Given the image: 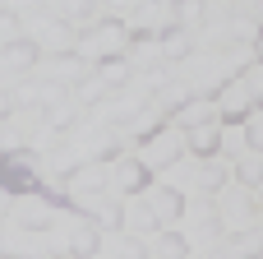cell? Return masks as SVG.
Segmentation results:
<instances>
[{"label": "cell", "mask_w": 263, "mask_h": 259, "mask_svg": "<svg viewBox=\"0 0 263 259\" xmlns=\"http://www.w3.org/2000/svg\"><path fill=\"white\" fill-rule=\"evenodd\" d=\"M0 185H5V190H32L37 176H32V167H23L18 158H0Z\"/></svg>", "instance_id": "1"}, {"label": "cell", "mask_w": 263, "mask_h": 259, "mask_svg": "<svg viewBox=\"0 0 263 259\" xmlns=\"http://www.w3.org/2000/svg\"><path fill=\"white\" fill-rule=\"evenodd\" d=\"M37 60V46H28V42H18V46H9L5 51V60L0 65H9V70H18V65H32Z\"/></svg>", "instance_id": "2"}, {"label": "cell", "mask_w": 263, "mask_h": 259, "mask_svg": "<svg viewBox=\"0 0 263 259\" xmlns=\"http://www.w3.org/2000/svg\"><path fill=\"white\" fill-rule=\"evenodd\" d=\"M69 246H74V255H92V250H97V236H92V227H79Z\"/></svg>", "instance_id": "3"}, {"label": "cell", "mask_w": 263, "mask_h": 259, "mask_svg": "<svg viewBox=\"0 0 263 259\" xmlns=\"http://www.w3.org/2000/svg\"><path fill=\"white\" fill-rule=\"evenodd\" d=\"M120 255H125V259H143V246H139V241H125Z\"/></svg>", "instance_id": "7"}, {"label": "cell", "mask_w": 263, "mask_h": 259, "mask_svg": "<svg viewBox=\"0 0 263 259\" xmlns=\"http://www.w3.org/2000/svg\"><path fill=\"white\" fill-rule=\"evenodd\" d=\"M0 37H9V19H0Z\"/></svg>", "instance_id": "8"}, {"label": "cell", "mask_w": 263, "mask_h": 259, "mask_svg": "<svg viewBox=\"0 0 263 259\" xmlns=\"http://www.w3.org/2000/svg\"><path fill=\"white\" fill-rule=\"evenodd\" d=\"M166 51H171V56H185V51H190V42H185L180 32H171V37H166Z\"/></svg>", "instance_id": "6"}, {"label": "cell", "mask_w": 263, "mask_h": 259, "mask_svg": "<svg viewBox=\"0 0 263 259\" xmlns=\"http://www.w3.org/2000/svg\"><path fill=\"white\" fill-rule=\"evenodd\" d=\"M153 199H157L162 213H176V209H180V195H171V190H162V195H153Z\"/></svg>", "instance_id": "4"}, {"label": "cell", "mask_w": 263, "mask_h": 259, "mask_svg": "<svg viewBox=\"0 0 263 259\" xmlns=\"http://www.w3.org/2000/svg\"><path fill=\"white\" fill-rule=\"evenodd\" d=\"M162 255H185V241H180V236H162Z\"/></svg>", "instance_id": "5"}, {"label": "cell", "mask_w": 263, "mask_h": 259, "mask_svg": "<svg viewBox=\"0 0 263 259\" xmlns=\"http://www.w3.org/2000/svg\"><path fill=\"white\" fill-rule=\"evenodd\" d=\"M5 107H9V102H5V93H0V116H5Z\"/></svg>", "instance_id": "9"}]
</instances>
